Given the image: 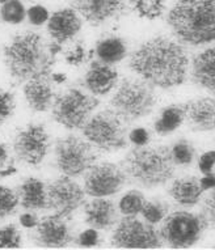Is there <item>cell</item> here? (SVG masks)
<instances>
[{
  "instance_id": "obj_17",
  "label": "cell",
  "mask_w": 215,
  "mask_h": 250,
  "mask_svg": "<svg viewBox=\"0 0 215 250\" xmlns=\"http://www.w3.org/2000/svg\"><path fill=\"white\" fill-rule=\"evenodd\" d=\"M118 79L120 75L114 67L96 59L91 62L82 83L91 95L101 97V96H107L114 89Z\"/></svg>"
},
{
  "instance_id": "obj_45",
  "label": "cell",
  "mask_w": 215,
  "mask_h": 250,
  "mask_svg": "<svg viewBox=\"0 0 215 250\" xmlns=\"http://www.w3.org/2000/svg\"><path fill=\"white\" fill-rule=\"evenodd\" d=\"M7 1H9V0H0V4H1V5L5 4V3H7Z\"/></svg>"
},
{
  "instance_id": "obj_2",
  "label": "cell",
  "mask_w": 215,
  "mask_h": 250,
  "mask_svg": "<svg viewBox=\"0 0 215 250\" xmlns=\"http://www.w3.org/2000/svg\"><path fill=\"white\" fill-rule=\"evenodd\" d=\"M63 51L57 42H46L34 32L19 33L3 47V57L9 76L17 83L51 76L57 55Z\"/></svg>"
},
{
  "instance_id": "obj_33",
  "label": "cell",
  "mask_w": 215,
  "mask_h": 250,
  "mask_svg": "<svg viewBox=\"0 0 215 250\" xmlns=\"http://www.w3.org/2000/svg\"><path fill=\"white\" fill-rule=\"evenodd\" d=\"M16 109V96L13 92L0 89V125L8 121Z\"/></svg>"
},
{
  "instance_id": "obj_14",
  "label": "cell",
  "mask_w": 215,
  "mask_h": 250,
  "mask_svg": "<svg viewBox=\"0 0 215 250\" xmlns=\"http://www.w3.org/2000/svg\"><path fill=\"white\" fill-rule=\"evenodd\" d=\"M71 5L92 26H101L128 13L125 0H71Z\"/></svg>"
},
{
  "instance_id": "obj_28",
  "label": "cell",
  "mask_w": 215,
  "mask_h": 250,
  "mask_svg": "<svg viewBox=\"0 0 215 250\" xmlns=\"http://www.w3.org/2000/svg\"><path fill=\"white\" fill-rule=\"evenodd\" d=\"M168 211H170V205L166 201L153 198L151 201L145 202L141 215L146 222L156 226L157 223L163 222V219L168 215Z\"/></svg>"
},
{
  "instance_id": "obj_47",
  "label": "cell",
  "mask_w": 215,
  "mask_h": 250,
  "mask_svg": "<svg viewBox=\"0 0 215 250\" xmlns=\"http://www.w3.org/2000/svg\"><path fill=\"white\" fill-rule=\"evenodd\" d=\"M28 1H30V0H28Z\"/></svg>"
},
{
  "instance_id": "obj_42",
  "label": "cell",
  "mask_w": 215,
  "mask_h": 250,
  "mask_svg": "<svg viewBox=\"0 0 215 250\" xmlns=\"http://www.w3.org/2000/svg\"><path fill=\"white\" fill-rule=\"evenodd\" d=\"M17 173V168H15V165L9 164L8 167H5V168H0V180L1 178H8V177L13 176V174H16Z\"/></svg>"
},
{
  "instance_id": "obj_30",
  "label": "cell",
  "mask_w": 215,
  "mask_h": 250,
  "mask_svg": "<svg viewBox=\"0 0 215 250\" xmlns=\"http://www.w3.org/2000/svg\"><path fill=\"white\" fill-rule=\"evenodd\" d=\"M0 19L9 25H19L26 19V9L21 0H9L0 7Z\"/></svg>"
},
{
  "instance_id": "obj_7",
  "label": "cell",
  "mask_w": 215,
  "mask_h": 250,
  "mask_svg": "<svg viewBox=\"0 0 215 250\" xmlns=\"http://www.w3.org/2000/svg\"><path fill=\"white\" fill-rule=\"evenodd\" d=\"M124 121L113 109H105L88 119L82 128L83 136L95 148L117 152L128 146V131Z\"/></svg>"
},
{
  "instance_id": "obj_40",
  "label": "cell",
  "mask_w": 215,
  "mask_h": 250,
  "mask_svg": "<svg viewBox=\"0 0 215 250\" xmlns=\"http://www.w3.org/2000/svg\"><path fill=\"white\" fill-rule=\"evenodd\" d=\"M19 222H20L21 227H24L26 229H33V228L37 227L40 219H38V216L36 215L34 211H28V212L21 213Z\"/></svg>"
},
{
  "instance_id": "obj_24",
  "label": "cell",
  "mask_w": 215,
  "mask_h": 250,
  "mask_svg": "<svg viewBox=\"0 0 215 250\" xmlns=\"http://www.w3.org/2000/svg\"><path fill=\"white\" fill-rule=\"evenodd\" d=\"M93 55L97 61L113 66L128 57V46L125 40L121 37L113 36V37L103 38L96 43Z\"/></svg>"
},
{
  "instance_id": "obj_22",
  "label": "cell",
  "mask_w": 215,
  "mask_h": 250,
  "mask_svg": "<svg viewBox=\"0 0 215 250\" xmlns=\"http://www.w3.org/2000/svg\"><path fill=\"white\" fill-rule=\"evenodd\" d=\"M20 206L26 211H42L49 208L46 185L36 177H28L17 186Z\"/></svg>"
},
{
  "instance_id": "obj_38",
  "label": "cell",
  "mask_w": 215,
  "mask_h": 250,
  "mask_svg": "<svg viewBox=\"0 0 215 250\" xmlns=\"http://www.w3.org/2000/svg\"><path fill=\"white\" fill-rule=\"evenodd\" d=\"M76 244L83 248H93V246L100 244V234L97 229L89 228V229L83 230L82 233L76 237Z\"/></svg>"
},
{
  "instance_id": "obj_6",
  "label": "cell",
  "mask_w": 215,
  "mask_h": 250,
  "mask_svg": "<svg viewBox=\"0 0 215 250\" xmlns=\"http://www.w3.org/2000/svg\"><path fill=\"white\" fill-rule=\"evenodd\" d=\"M99 105L100 100L96 96L79 88H70L55 95L50 110L54 121L64 128L82 130Z\"/></svg>"
},
{
  "instance_id": "obj_21",
  "label": "cell",
  "mask_w": 215,
  "mask_h": 250,
  "mask_svg": "<svg viewBox=\"0 0 215 250\" xmlns=\"http://www.w3.org/2000/svg\"><path fill=\"white\" fill-rule=\"evenodd\" d=\"M192 82L215 93V47L203 50L192 61Z\"/></svg>"
},
{
  "instance_id": "obj_34",
  "label": "cell",
  "mask_w": 215,
  "mask_h": 250,
  "mask_svg": "<svg viewBox=\"0 0 215 250\" xmlns=\"http://www.w3.org/2000/svg\"><path fill=\"white\" fill-rule=\"evenodd\" d=\"M201 215L206 220L207 227L215 229V189H211L206 197L203 198Z\"/></svg>"
},
{
  "instance_id": "obj_29",
  "label": "cell",
  "mask_w": 215,
  "mask_h": 250,
  "mask_svg": "<svg viewBox=\"0 0 215 250\" xmlns=\"http://www.w3.org/2000/svg\"><path fill=\"white\" fill-rule=\"evenodd\" d=\"M132 9L141 19L156 20L166 11V0H135Z\"/></svg>"
},
{
  "instance_id": "obj_44",
  "label": "cell",
  "mask_w": 215,
  "mask_h": 250,
  "mask_svg": "<svg viewBox=\"0 0 215 250\" xmlns=\"http://www.w3.org/2000/svg\"><path fill=\"white\" fill-rule=\"evenodd\" d=\"M50 78H51L53 83H55V84H63V83L67 80V76L64 74H62V72H55V74H51Z\"/></svg>"
},
{
  "instance_id": "obj_9",
  "label": "cell",
  "mask_w": 215,
  "mask_h": 250,
  "mask_svg": "<svg viewBox=\"0 0 215 250\" xmlns=\"http://www.w3.org/2000/svg\"><path fill=\"white\" fill-rule=\"evenodd\" d=\"M54 156L59 172L72 178L86 174L99 160V153L95 151V147L87 139L75 135H67L55 140Z\"/></svg>"
},
{
  "instance_id": "obj_39",
  "label": "cell",
  "mask_w": 215,
  "mask_h": 250,
  "mask_svg": "<svg viewBox=\"0 0 215 250\" xmlns=\"http://www.w3.org/2000/svg\"><path fill=\"white\" fill-rule=\"evenodd\" d=\"M150 136L151 135H150L149 130H146L143 127H137L130 131L129 139L135 146H146V144H149Z\"/></svg>"
},
{
  "instance_id": "obj_8",
  "label": "cell",
  "mask_w": 215,
  "mask_h": 250,
  "mask_svg": "<svg viewBox=\"0 0 215 250\" xmlns=\"http://www.w3.org/2000/svg\"><path fill=\"white\" fill-rule=\"evenodd\" d=\"M206 220L199 213L191 211H174L168 213L159 229L163 244L172 249H185L195 245L207 229Z\"/></svg>"
},
{
  "instance_id": "obj_19",
  "label": "cell",
  "mask_w": 215,
  "mask_h": 250,
  "mask_svg": "<svg viewBox=\"0 0 215 250\" xmlns=\"http://www.w3.org/2000/svg\"><path fill=\"white\" fill-rule=\"evenodd\" d=\"M84 207V222L97 230H108L118 223V212L114 202L108 198H95Z\"/></svg>"
},
{
  "instance_id": "obj_37",
  "label": "cell",
  "mask_w": 215,
  "mask_h": 250,
  "mask_svg": "<svg viewBox=\"0 0 215 250\" xmlns=\"http://www.w3.org/2000/svg\"><path fill=\"white\" fill-rule=\"evenodd\" d=\"M198 168L203 176H215V151L205 152L199 157Z\"/></svg>"
},
{
  "instance_id": "obj_5",
  "label": "cell",
  "mask_w": 215,
  "mask_h": 250,
  "mask_svg": "<svg viewBox=\"0 0 215 250\" xmlns=\"http://www.w3.org/2000/svg\"><path fill=\"white\" fill-rule=\"evenodd\" d=\"M155 88L142 79L125 78L114 92L110 105L125 123H132L150 115L156 106Z\"/></svg>"
},
{
  "instance_id": "obj_4",
  "label": "cell",
  "mask_w": 215,
  "mask_h": 250,
  "mask_svg": "<svg viewBox=\"0 0 215 250\" xmlns=\"http://www.w3.org/2000/svg\"><path fill=\"white\" fill-rule=\"evenodd\" d=\"M174 167L167 146H135L122 161V169L128 178L146 189L166 185L173 177Z\"/></svg>"
},
{
  "instance_id": "obj_1",
  "label": "cell",
  "mask_w": 215,
  "mask_h": 250,
  "mask_svg": "<svg viewBox=\"0 0 215 250\" xmlns=\"http://www.w3.org/2000/svg\"><path fill=\"white\" fill-rule=\"evenodd\" d=\"M129 67L153 88L173 89L185 83L189 58L180 42L156 36L130 54Z\"/></svg>"
},
{
  "instance_id": "obj_18",
  "label": "cell",
  "mask_w": 215,
  "mask_h": 250,
  "mask_svg": "<svg viewBox=\"0 0 215 250\" xmlns=\"http://www.w3.org/2000/svg\"><path fill=\"white\" fill-rule=\"evenodd\" d=\"M185 121L192 131L215 130V99L198 97L185 103Z\"/></svg>"
},
{
  "instance_id": "obj_13",
  "label": "cell",
  "mask_w": 215,
  "mask_h": 250,
  "mask_svg": "<svg viewBox=\"0 0 215 250\" xmlns=\"http://www.w3.org/2000/svg\"><path fill=\"white\" fill-rule=\"evenodd\" d=\"M128 176L120 165L114 163H96L84 176V191L89 197L108 198L120 193Z\"/></svg>"
},
{
  "instance_id": "obj_23",
  "label": "cell",
  "mask_w": 215,
  "mask_h": 250,
  "mask_svg": "<svg viewBox=\"0 0 215 250\" xmlns=\"http://www.w3.org/2000/svg\"><path fill=\"white\" fill-rule=\"evenodd\" d=\"M203 193L205 190L201 185V180L194 176L177 178L168 189V194L172 199L182 207H194L198 205Z\"/></svg>"
},
{
  "instance_id": "obj_41",
  "label": "cell",
  "mask_w": 215,
  "mask_h": 250,
  "mask_svg": "<svg viewBox=\"0 0 215 250\" xmlns=\"http://www.w3.org/2000/svg\"><path fill=\"white\" fill-rule=\"evenodd\" d=\"M201 185L205 191L215 189V176H203V178L201 180Z\"/></svg>"
},
{
  "instance_id": "obj_16",
  "label": "cell",
  "mask_w": 215,
  "mask_h": 250,
  "mask_svg": "<svg viewBox=\"0 0 215 250\" xmlns=\"http://www.w3.org/2000/svg\"><path fill=\"white\" fill-rule=\"evenodd\" d=\"M83 21L74 8H62L50 15L47 32L54 42L64 45L72 41L82 30Z\"/></svg>"
},
{
  "instance_id": "obj_15",
  "label": "cell",
  "mask_w": 215,
  "mask_h": 250,
  "mask_svg": "<svg viewBox=\"0 0 215 250\" xmlns=\"http://www.w3.org/2000/svg\"><path fill=\"white\" fill-rule=\"evenodd\" d=\"M68 220L58 215H46L38 222L34 233V242L41 248L47 249H62L72 240Z\"/></svg>"
},
{
  "instance_id": "obj_11",
  "label": "cell",
  "mask_w": 215,
  "mask_h": 250,
  "mask_svg": "<svg viewBox=\"0 0 215 250\" xmlns=\"http://www.w3.org/2000/svg\"><path fill=\"white\" fill-rule=\"evenodd\" d=\"M47 206L55 215L71 220L72 215L86 205V191L72 177L62 176L46 185Z\"/></svg>"
},
{
  "instance_id": "obj_43",
  "label": "cell",
  "mask_w": 215,
  "mask_h": 250,
  "mask_svg": "<svg viewBox=\"0 0 215 250\" xmlns=\"http://www.w3.org/2000/svg\"><path fill=\"white\" fill-rule=\"evenodd\" d=\"M8 160V148L3 143H0V167H4Z\"/></svg>"
},
{
  "instance_id": "obj_46",
  "label": "cell",
  "mask_w": 215,
  "mask_h": 250,
  "mask_svg": "<svg viewBox=\"0 0 215 250\" xmlns=\"http://www.w3.org/2000/svg\"><path fill=\"white\" fill-rule=\"evenodd\" d=\"M130 1H132V3H134V1H135V0H130Z\"/></svg>"
},
{
  "instance_id": "obj_3",
  "label": "cell",
  "mask_w": 215,
  "mask_h": 250,
  "mask_svg": "<svg viewBox=\"0 0 215 250\" xmlns=\"http://www.w3.org/2000/svg\"><path fill=\"white\" fill-rule=\"evenodd\" d=\"M167 24L181 45L215 42V0H178L167 15Z\"/></svg>"
},
{
  "instance_id": "obj_31",
  "label": "cell",
  "mask_w": 215,
  "mask_h": 250,
  "mask_svg": "<svg viewBox=\"0 0 215 250\" xmlns=\"http://www.w3.org/2000/svg\"><path fill=\"white\" fill-rule=\"evenodd\" d=\"M20 205L19 195L8 186L0 185V219H5L15 215Z\"/></svg>"
},
{
  "instance_id": "obj_35",
  "label": "cell",
  "mask_w": 215,
  "mask_h": 250,
  "mask_svg": "<svg viewBox=\"0 0 215 250\" xmlns=\"http://www.w3.org/2000/svg\"><path fill=\"white\" fill-rule=\"evenodd\" d=\"M88 59V54L86 51L83 41H78L71 49L67 50L64 54V61L70 66H80Z\"/></svg>"
},
{
  "instance_id": "obj_26",
  "label": "cell",
  "mask_w": 215,
  "mask_h": 250,
  "mask_svg": "<svg viewBox=\"0 0 215 250\" xmlns=\"http://www.w3.org/2000/svg\"><path fill=\"white\" fill-rule=\"evenodd\" d=\"M171 156L176 167H188L195 159L197 151L192 142L188 139H178L170 148Z\"/></svg>"
},
{
  "instance_id": "obj_10",
  "label": "cell",
  "mask_w": 215,
  "mask_h": 250,
  "mask_svg": "<svg viewBox=\"0 0 215 250\" xmlns=\"http://www.w3.org/2000/svg\"><path fill=\"white\" fill-rule=\"evenodd\" d=\"M112 245L121 249H157L163 241L153 224L137 216H124L113 232Z\"/></svg>"
},
{
  "instance_id": "obj_32",
  "label": "cell",
  "mask_w": 215,
  "mask_h": 250,
  "mask_svg": "<svg viewBox=\"0 0 215 250\" xmlns=\"http://www.w3.org/2000/svg\"><path fill=\"white\" fill-rule=\"evenodd\" d=\"M21 248V233L16 224L0 227V249H19Z\"/></svg>"
},
{
  "instance_id": "obj_27",
  "label": "cell",
  "mask_w": 215,
  "mask_h": 250,
  "mask_svg": "<svg viewBox=\"0 0 215 250\" xmlns=\"http://www.w3.org/2000/svg\"><path fill=\"white\" fill-rule=\"evenodd\" d=\"M146 198L139 190H130L120 199L118 209L124 216H138L141 213Z\"/></svg>"
},
{
  "instance_id": "obj_25",
  "label": "cell",
  "mask_w": 215,
  "mask_h": 250,
  "mask_svg": "<svg viewBox=\"0 0 215 250\" xmlns=\"http://www.w3.org/2000/svg\"><path fill=\"white\" fill-rule=\"evenodd\" d=\"M185 121V104H171L163 107L153 123V130L159 135H168L176 131Z\"/></svg>"
},
{
  "instance_id": "obj_20",
  "label": "cell",
  "mask_w": 215,
  "mask_h": 250,
  "mask_svg": "<svg viewBox=\"0 0 215 250\" xmlns=\"http://www.w3.org/2000/svg\"><path fill=\"white\" fill-rule=\"evenodd\" d=\"M24 97L30 110L36 113H45L53 106L55 93L53 89V80L50 76L32 79L22 86Z\"/></svg>"
},
{
  "instance_id": "obj_12",
  "label": "cell",
  "mask_w": 215,
  "mask_h": 250,
  "mask_svg": "<svg viewBox=\"0 0 215 250\" xmlns=\"http://www.w3.org/2000/svg\"><path fill=\"white\" fill-rule=\"evenodd\" d=\"M12 148L17 160L30 167H38L49 153V132L41 123H29L17 131Z\"/></svg>"
},
{
  "instance_id": "obj_36",
  "label": "cell",
  "mask_w": 215,
  "mask_h": 250,
  "mask_svg": "<svg viewBox=\"0 0 215 250\" xmlns=\"http://www.w3.org/2000/svg\"><path fill=\"white\" fill-rule=\"evenodd\" d=\"M26 19L34 26H41L43 24H47L50 19L49 9L43 5H33L26 11Z\"/></svg>"
}]
</instances>
